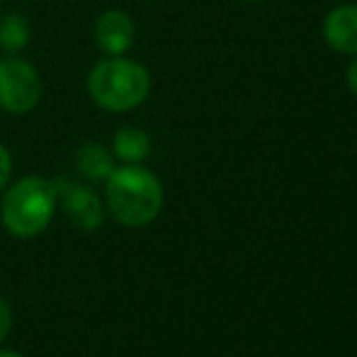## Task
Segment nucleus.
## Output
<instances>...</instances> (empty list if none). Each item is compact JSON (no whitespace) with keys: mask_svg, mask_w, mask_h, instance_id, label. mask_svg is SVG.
Listing matches in <instances>:
<instances>
[{"mask_svg":"<svg viewBox=\"0 0 357 357\" xmlns=\"http://www.w3.org/2000/svg\"><path fill=\"white\" fill-rule=\"evenodd\" d=\"M105 202L114 221L142 229L163 209V183L142 163H124L105 180Z\"/></svg>","mask_w":357,"mask_h":357,"instance_id":"obj_1","label":"nucleus"},{"mask_svg":"<svg viewBox=\"0 0 357 357\" xmlns=\"http://www.w3.org/2000/svg\"><path fill=\"white\" fill-rule=\"evenodd\" d=\"M88 93L93 102L107 112H132L149 98L151 75L139 61L107 56L88 73Z\"/></svg>","mask_w":357,"mask_h":357,"instance_id":"obj_2","label":"nucleus"},{"mask_svg":"<svg viewBox=\"0 0 357 357\" xmlns=\"http://www.w3.org/2000/svg\"><path fill=\"white\" fill-rule=\"evenodd\" d=\"M59 190L54 180L27 175L5 192L0 221L17 238H34L49 226L56 212Z\"/></svg>","mask_w":357,"mask_h":357,"instance_id":"obj_3","label":"nucleus"},{"mask_svg":"<svg viewBox=\"0 0 357 357\" xmlns=\"http://www.w3.org/2000/svg\"><path fill=\"white\" fill-rule=\"evenodd\" d=\"M42 100V78L37 68L20 56L0 59V109L27 114Z\"/></svg>","mask_w":357,"mask_h":357,"instance_id":"obj_4","label":"nucleus"},{"mask_svg":"<svg viewBox=\"0 0 357 357\" xmlns=\"http://www.w3.org/2000/svg\"><path fill=\"white\" fill-rule=\"evenodd\" d=\"M56 190L59 197H61L63 212H66L68 221L73 226H78L83 231H95L102 224V204H100V197L90 188L71 183V180H56Z\"/></svg>","mask_w":357,"mask_h":357,"instance_id":"obj_5","label":"nucleus"},{"mask_svg":"<svg viewBox=\"0 0 357 357\" xmlns=\"http://www.w3.org/2000/svg\"><path fill=\"white\" fill-rule=\"evenodd\" d=\"M134 20L122 10H107L95 20V47L105 54V56H124L134 44Z\"/></svg>","mask_w":357,"mask_h":357,"instance_id":"obj_6","label":"nucleus"},{"mask_svg":"<svg viewBox=\"0 0 357 357\" xmlns=\"http://www.w3.org/2000/svg\"><path fill=\"white\" fill-rule=\"evenodd\" d=\"M324 39L333 52L357 56V5H335L324 20Z\"/></svg>","mask_w":357,"mask_h":357,"instance_id":"obj_7","label":"nucleus"},{"mask_svg":"<svg viewBox=\"0 0 357 357\" xmlns=\"http://www.w3.org/2000/svg\"><path fill=\"white\" fill-rule=\"evenodd\" d=\"M75 163H78V170L85 180L90 183H105L109 175L114 173V153L107 151L102 144L88 142L78 149L75 153Z\"/></svg>","mask_w":357,"mask_h":357,"instance_id":"obj_8","label":"nucleus"},{"mask_svg":"<svg viewBox=\"0 0 357 357\" xmlns=\"http://www.w3.org/2000/svg\"><path fill=\"white\" fill-rule=\"evenodd\" d=\"M114 158L124 163H144L151 153V139L144 129L139 127H122L114 132L112 139Z\"/></svg>","mask_w":357,"mask_h":357,"instance_id":"obj_9","label":"nucleus"},{"mask_svg":"<svg viewBox=\"0 0 357 357\" xmlns=\"http://www.w3.org/2000/svg\"><path fill=\"white\" fill-rule=\"evenodd\" d=\"M29 22L20 13H5L0 17V52L8 56H17L29 44Z\"/></svg>","mask_w":357,"mask_h":357,"instance_id":"obj_10","label":"nucleus"},{"mask_svg":"<svg viewBox=\"0 0 357 357\" xmlns=\"http://www.w3.org/2000/svg\"><path fill=\"white\" fill-rule=\"evenodd\" d=\"M10 175H13V158H10V151L0 144V192L8 185Z\"/></svg>","mask_w":357,"mask_h":357,"instance_id":"obj_11","label":"nucleus"},{"mask_svg":"<svg viewBox=\"0 0 357 357\" xmlns=\"http://www.w3.org/2000/svg\"><path fill=\"white\" fill-rule=\"evenodd\" d=\"M10 328H13V311H10L8 301L0 296V343L8 338Z\"/></svg>","mask_w":357,"mask_h":357,"instance_id":"obj_12","label":"nucleus"},{"mask_svg":"<svg viewBox=\"0 0 357 357\" xmlns=\"http://www.w3.org/2000/svg\"><path fill=\"white\" fill-rule=\"evenodd\" d=\"M345 80H348L350 93H353L355 98H357V56H353V61H350L348 73H345Z\"/></svg>","mask_w":357,"mask_h":357,"instance_id":"obj_13","label":"nucleus"},{"mask_svg":"<svg viewBox=\"0 0 357 357\" xmlns=\"http://www.w3.org/2000/svg\"><path fill=\"white\" fill-rule=\"evenodd\" d=\"M0 357H24V355L13 353V350H0Z\"/></svg>","mask_w":357,"mask_h":357,"instance_id":"obj_14","label":"nucleus"},{"mask_svg":"<svg viewBox=\"0 0 357 357\" xmlns=\"http://www.w3.org/2000/svg\"><path fill=\"white\" fill-rule=\"evenodd\" d=\"M243 3H263V0H243Z\"/></svg>","mask_w":357,"mask_h":357,"instance_id":"obj_15","label":"nucleus"},{"mask_svg":"<svg viewBox=\"0 0 357 357\" xmlns=\"http://www.w3.org/2000/svg\"><path fill=\"white\" fill-rule=\"evenodd\" d=\"M0 3H3V0H0Z\"/></svg>","mask_w":357,"mask_h":357,"instance_id":"obj_16","label":"nucleus"}]
</instances>
